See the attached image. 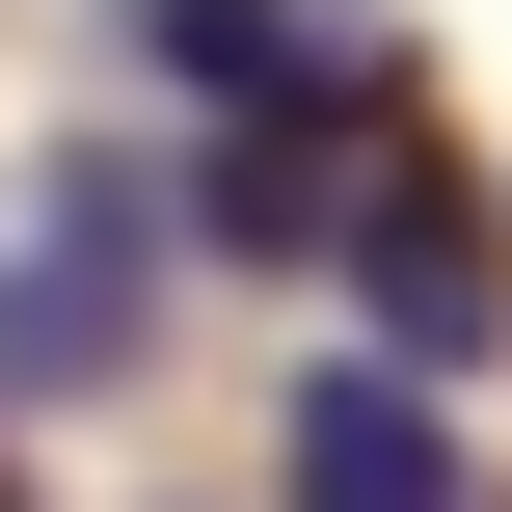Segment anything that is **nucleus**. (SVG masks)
Listing matches in <instances>:
<instances>
[{
    "label": "nucleus",
    "mask_w": 512,
    "mask_h": 512,
    "mask_svg": "<svg viewBox=\"0 0 512 512\" xmlns=\"http://www.w3.org/2000/svg\"><path fill=\"white\" fill-rule=\"evenodd\" d=\"M270 486L297 512H459V432H432V351H351L270 405Z\"/></svg>",
    "instance_id": "7ed1b4c3"
},
{
    "label": "nucleus",
    "mask_w": 512,
    "mask_h": 512,
    "mask_svg": "<svg viewBox=\"0 0 512 512\" xmlns=\"http://www.w3.org/2000/svg\"><path fill=\"white\" fill-rule=\"evenodd\" d=\"M351 297H378V351H432V378H486L512 351V243L459 162H405V189H351Z\"/></svg>",
    "instance_id": "f03ea898"
},
{
    "label": "nucleus",
    "mask_w": 512,
    "mask_h": 512,
    "mask_svg": "<svg viewBox=\"0 0 512 512\" xmlns=\"http://www.w3.org/2000/svg\"><path fill=\"white\" fill-rule=\"evenodd\" d=\"M135 54H162V81L216 108V135H351V108L405 81V54L351 27V0H135Z\"/></svg>",
    "instance_id": "f257e3e1"
}]
</instances>
